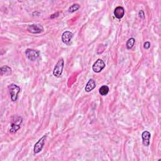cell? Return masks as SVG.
Segmentation results:
<instances>
[{"mask_svg":"<svg viewBox=\"0 0 161 161\" xmlns=\"http://www.w3.org/2000/svg\"><path fill=\"white\" fill-rule=\"evenodd\" d=\"M23 122V119L20 116H13L11 120V125H10L9 132L14 133L20 128V125Z\"/></svg>","mask_w":161,"mask_h":161,"instance_id":"1","label":"cell"},{"mask_svg":"<svg viewBox=\"0 0 161 161\" xmlns=\"http://www.w3.org/2000/svg\"><path fill=\"white\" fill-rule=\"evenodd\" d=\"M64 65V61L62 58L60 59L57 64H55L54 70H53V74L55 77L60 78L61 76V75L63 72V68Z\"/></svg>","mask_w":161,"mask_h":161,"instance_id":"2","label":"cell"},{"mask_svg":"<svg viewBox=\"0 0 161 161\" xmlns=\"http://www.w3.org/2000/svg\"><path fill=\"white\" fill-rule=\"evenodd\" d=\"M8 89L9 90V94L11 96V99L13 102H16L18 99V95L20 92V88L18 86L12 84L8 86Z\"/></svg>","mask_w":161,"mask_h":161,"instance_id":"3","label":"cell"},{"mask_svg":"<svg viewBox=\"0 0 161 161\" xmlns=\"http://www.w3.org/2000/svg\"><path fill=\"white\" fill-rule=\"evenodd\" d=\"M25 54L27 57L31 61H35L40 55V52L36 50L28 49L25 50Z\"/></svg>","mask_w":161,"mask_h":161,"instance_id":"4","label":"cell"},{"mask_svg":"<svg viewBox=\"0 0 161 161\" xmlns=\"http://www.w3.org/2000/svg\"><path fill=\"white\" fill-rule=\"evenodd\" d=\"M46 139H47V135H44L43 137L42 138H40L37 141V142L35 144L34 149H33L34 154H38L41 152L45 145Z\"/></svg>","mask_w":161,"mask_h":161,"instance_id":"5","label":"cell"},{"mask_svg":"<svg viewBox=\"0 0 161 161\" xmlns=\"http://www.w3.org/2000/svg\"><path fill=\"white\" fill-rule=\"evenodd\" d=\"M27 30L30 33L37 34V33H40L44 32V29L41 25L33 24V25H29V26L27 27Z\"/></svg>","mask_w":161,"mask_h":161,"instance_id":"6","label":"cell"},{"mask_svg":"<svg viewBox=\"0 0 161 161\" xmlns=\"http://www.w3.org/2000/svg\"><path fill=\"white\" fill-rule=\"evenodd\" d=\"M106 64L102 59H98L93 65V70L94 73H99L105 67Z\"/></svg>","mask_w":161,"mask_h":161,"instance_id":"7","label":"cell"},{"mask_svg":"<svg viewBox=\"0 0 161 161\" xmlns=\"http://www.w3.org/2000/svg\"><path fill=\"white\" fill-rule=\"evenodd\" d=\"M73 33L69 31L64 32L62 35V42L67 45H69L71 39L73 38Z\"/></svg>","mask_w":161,"mask_h":161,"instance_id":"8","label":"cell"},{"mask_svg":"<svg viewBox=\"0 0 161 161\" xmlns=\"http://www.w3.org/2000/svg\"><path fill=\"white\" fill-rule=\"evenodd\" d=\"M151 137V134L148 131H145L142 134V142L143 144L146 146V147H148L150 145V139Z\"/></svg>","mask_w":161,"mask_h":161,"instance_id":"9","label":"cell"},{"mask_svg":"<svg viewBox=\"0 0 161 161\" xmlns=\"http://www.w3.org/2000/svg\"><path fill=\"white\" fill-rule=\"evenodd\" d=\"M124 15H125V10L123 7H118L115 8L114 11V15L116 18L118 19H121L123 17Z\"/></svg>","mask_w":161,"mask_h":161,"instance_id":"10","label":"cell"},{"mask_svg":"<svg viewBox=\"0 0 161 161\" xmlns=\"http://www.w3.org/2000/svg\"><path fill=\"white\" fill-rule=\"evenodd\" d=\"M96 88V83L93 79H91L89 80V81L86 85L85 91L87 93L91 92L92 90H93Z\"/></svg>","mask_w":161,"mask_h":161,"instance_id":"11","label":"cell"},{"mask_svg":"<svg viewBox=\"0 0 161 161\" xmlns=\"http://www.w3.org/2000/svg\"><path fill=\"white\" fill-rule=\"evenodd\" d=\"M0 74L1 75H9L12 74V69L8 65H4L0 69Z\"/></svg>","mask_w":161,"mask_h":161,"instance_id":"12","label":"cell"},{"mask_svg":"<svg viewBox=\"0 0 161 161\" xmlns=\"http://www.w3.org/2000/svg\"><path fill=\"white\" fill-rule=\"evenodd\" d=\"M99 94L102 96L107 95L108 92H109L108 86H106V85L102 86L99 88Z\"/></svg>","mask_w":161,"mask_h":161,"instance_id":"13","label":"cell"},{"mask_svg":"<svg viewBox=\"0 0 161 161\" xmlns=\"http://www.w3.org/2000/svg\"><path fill=\"white\" fill-rule=\"evenodd\" d=\"M80 8V5L79 4H74L72 6H70L68 9V12L69 13H74L75 12L78 11Z\"/></svg>","mask_w":161,"mask_h":161,"instance_id":"14","label":"cell"},{"mask_svg":"<svg viewBox=\"0 0 161 161\" xmlns=\"http://www.w3.org/2000/svg\"><path fill=\"white\" fill-rule=\"evenodd\" d=\"M135 38H129L127 40V44H126V46H127V48L128 49H132L133 47V45L135 44Z\"/></svg>","mask_w":161,"mask_h":161,"instance_id":"15","label":"cell"},{"mask_svg":"<svg viewBox=\"0 0 161 161\" xmlns=\"http://www.w3.org/2000/svg\"><path fill=\"white\" fill-rule=\"evenodd\" d=\"M150 47V44L149 42H146L144 45V47L145 49H149Z\"/></svg>","mask_w":161,"mask_h":161,"instance_id":"16","label":"cell"},{"mask_svg":"<svg viewBox=\"0 0 161 161\" xmlns=\"http://www.w3.org/2000/svg\"><path fill=\"white\" fill-rule=\"evenodd\" d=\"M139 17L140 18H145V14H144V12L143 10H141V11L139 12Z\"/></svg>","mask_w":161,"mask_h":161,"instance_id":"17","label":"cell"},{"mask_svg":"<svg viewBox=\"0 0 161 161\" xmlns=\"http://www.w3.org/2000/svg\"><path fill=\"white\" fill-rule=\"evenodd\" d=\"M59 13H56L54 15H52L51 16H50V18H54L55 17H57L59 16Z\"/></svg>","mask_w":161,"mask_h":161,"instance_id":"18","label":"cell"}]
</instances>
